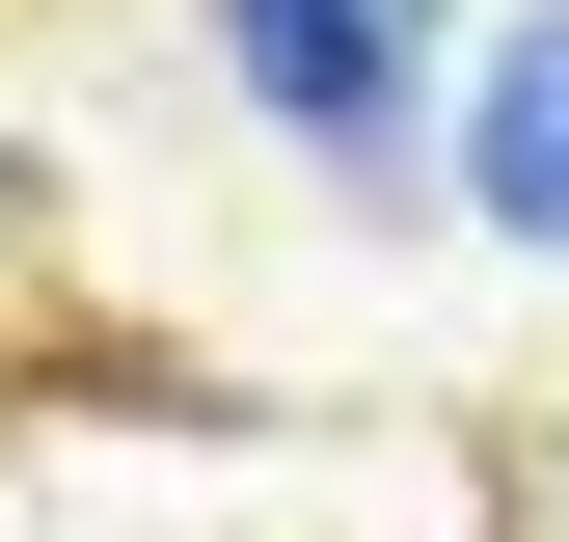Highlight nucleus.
<instances>
[{
	"label": "nucleus",
	"instance_id": "1",
	"mask_svg": "<svg viewBox=\"0 0 569 542\" xmlns=\"http://www.w3.org/2000/svg\"><path fill=\"white\" fill-rule=\"evenodd\" d=\"M435 28L461 0H218V82L299 136L326 190H407L435 163Z\"/></svg>",
	"mask_w": 569,
	"mask_h": 542
},
{
	"label": "nucleus",
	"instance_id": "2",
	"mask_svg": "<svg viewBox=\"0 0 569 542\" xmlns=\"http://www.w3.org/2000/svg\"><path fill=\"white\" fill-rule=\"evenodd\" d=\"M461 218L569 271V0H542V28H488V54H461Z\"/></svg>",
	"mask_w": 569,
	"mask_h": 542
}]
</instances>
